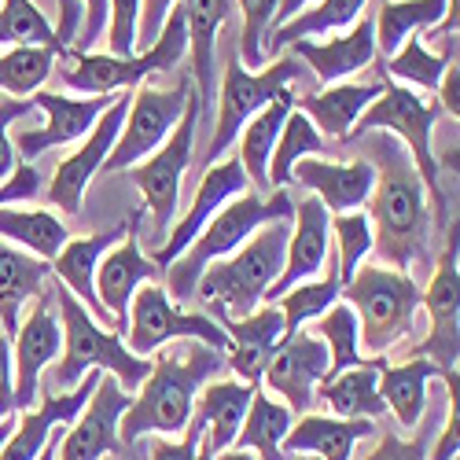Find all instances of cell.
<instances>
[{
  "label": "cell",
  "instance_id": "cell-1",
  "mask_svg": "<svg viewBox=\"0 0 460 460\" xmlns=\"http://www.w3.org/2000/svg\"><path fill=\"white\" fill-rule=\"evenodd\" d=\"M184 342L188 347L181 350H159L147 379L137 387V398H129V409L119 420V442L126 449L144 435L181 438L196 409V394L225 372V350H214L196 339Z\"/></svg>",
  "mask_w": 460,
  "mask_h": 460
},
{
  "label": "cell",
  "instance_id": "cell-2",
  "mask_svg": "<svg viewBox=\"0 0 460 460\" xmlns=\"http://www.w3.org/2000/svg\"><path fill=\"white\" fill-rule=\"evenodd\" d=\"M368 163L376 166V184L365 203L372 221V251L383 258V265L409 273L412 261L428 251V188L409 151L391 137L376 140V159Z\"/></svg>",
  "mask_w": 460,
  "mask_h": 460
},
{
  "label": "cell",
  "instance_id": "cell-3",
  "mask_svg": "<svg viewBox=\"0 0 460 460\" xmlns=\"http://www.w3.org/2000/svg\"><path fill=\"white\" fill-rule=\"evenodd\" d=\"M295 214V199L288 196L284 188L270 191V196H261V191H243V196L236 199H228L210 221L207 228L188 243V251L181 258H173L166 270H163V280H166V295L184 305L196 298V284L203 277L207 265L228 258L233 251H240L261 225H270V221H291Z\"/></svg>",
  "mask_w": 460,
  "mask_h": 460
},
{
  "label": "cell",
  "instance_id": "cell-4",
  "mask_svg": "<svg viewBox=\"0 0 460 460\" xmlns=\"http://www.w3.org/2000/svg\"><path fill=\"white\" fill-rule=\"evenodd\" d=\"M56 310H59V324H63V350L52 361V376H49V394H63L74 391L89 372H107L119 379L122 391H137L151 372V358H137L126 350V339L119 332L103 328L100 321H93V314L74 298L63 284H56Z\"/></svg>",
  "mask_w": 460,
  "mask_h": 460
},
{
  "label": "cell",
  "instance_id": "cell-5",
  "mask_svg": "<svg viewBox=\"0 0 460 460\" xmlns=\"http://www.w3.org/2000/svg\"><path fill=\"white\" fill-rule=\"evenodd\" d=\"M288 233H291V221H270L240 251L207 265L196 284V298L203 302V314H210L217 324L254 314L265 302L270 284L284 270Z\"/></svg>",
  "mask_w": 460,
  "mask_h": 460
},
{
  "label": "cell",
  "instance_id": "cell-6",
  "mask_svg": "<svg viewBox=\"0 0 460 460\" xmlns=\"http://www.w3.org/2000/svg\"><path fill=\"white\" fill-rule=\"evenodd\" d=\"M358 317V342L365 358H383L409 335L416 310L424 302V288L412 273L391 270V265L365 261L339 295Z\"/></svg>",
  "mask_w": 460,
  "mask_h": 460
},
{
  "label": "cell",
  "instance_id": "cell-7",
  "mask_svg": "<svg viewBox=\"0 0 460 460\" xmlns=\"http://www.w3.org/2000/svg\"><path fill=\"white\" fill-rule=\"evenodd\" d=\"M310 78L305 66L295 59V56H280L273 59L270 66L261 70H247L236 56V49L228 52V63H225V74H221V93H217V126L210 133V144L203 151V170L221 163L225 151L236 144L240 129L254 119V114L270 103L280 89H291L295 82Z\"/></svg>",
  "mask_w": 460,
  "mask_h": 460
},
{
  "label": "cell",
  "instance_id": "cell-8",
  "mask_svg": "<svg viewBox=\"0 0 460 460\" xmlns=\"http://www.w3.org/2000/svg\"><path fill=\"white\" fill-rule=\"evenodd\" d=\"M188 52V30H184V8L177 4L166 15V26L159 33V41L140 56L119 59V56H96V52H74L66 49V70L63 82L70 93L82 96H114V93H133L137 85H144V78L159 70H170L181 56Z\"/></svg>",
  "mask_w": 460,
  "mask_h": 460
},
{
  "label": "cell",
  "instance_id": "cell-9",
  "mask_svg": "<svg viewBox=\"0 0 460 460\" xmlns=\"http://www.w3.org/2000/svg\"><path fill=\"white\" fill-rule=\"evenodd\" d=\"M438 103H428L420 93L394 85L387 78L383 93L365 107V114L358 119V126L350 129V137H365V133H394L398 144L409 151V159L424 181L428 196L438 199V159H435V147H431V129L438 122ZM347 137V140H350Z\"/></svg>",
  "mask_w": 460,
  "mask_h": 460
},
{
  "label": "cell",
  "instance_id": "cell-10",
  "mask_svg": "<svg viewBox=\"0 0 460 460\" xmlns=\"http://www.w3.org/2000/svg\"><path fill=\"white\" fill-rule=\"evenodd\" d=\"M122 339H126V350L137 358H151L166 350L173 339H196L214 350H228L225 328L203 310H181L163 284H144L133 295Z\"/></svg>",
  "mask_w": 460,
  "mask_h": 460
},
{
  "label": "cell",
  "instance_id": "cell-11",
  "mask_svg": "<svg viewBox=\"0 0 460 460\" xmlns=\"http://www.w3.org/2000/svg\"><path fill=\"white\" fill-rule=\"evenodd\" d=\"M199 119H203V111H199V96H196L188 103V111L181 114L177 129L166 137V144L151 151L144 163L122 170L140 188L144 210L151 214V225H155V240L159 243L173 228V214H177V203H181V181H184V173L191 166V147H196Z\"/></svg>",
  "mask_w": 460,
  "mask_h": 460
},
{
  "label": "cell",
  "instance_id": "cell-12",
  "mask_svg": "<svg viewBox=\"0 0 460 460\" xmlns=\"http://www.w3.org/2000/svg\"><path fill=\"white\" fill-rule=\"evenodd\" d=\"M191 100H196V85H191L188 74L173 89L137 85L133 100H129V114L122 122V133H119V140H114L100 173H122V170L144 163L151 151L166 144V137L177 129L181 114L188 111Z\"/></svg>",
  "mask_w": 460,
  "mask_h": 460
},
{
  "label": "cell",
  "instance_id": "cell-13",
  "mask_svg": "<svg viewBox=\"0 0 460 460\" xmlns=\"http://www.w3.org/2000/svg\"><path fill=\"white\" fill-rule=\"evenodd\" d=\"M129 100H133V93H119V96H114V103L100 114L96 126L85 133L82 147L74 151V155H66V159L56 166L52 181L45 184L49 203L59 207L63 214H70V217H74V214H82L85 188H89V181L103 170V163H107V155H111L114 140H119L122 122H126V114H129Z\"/></svg>",
  "mask_w": 460,
  "mask_h": 460
},
{
  "label": "cell",
  "instance_id": "cell-14",
  "mask_svg": "<svg viewBox=\"0 0 460 460\" xmlns=\"http://www.w3.org/2000/svg\"><path fill=\"white\" fill-rule=\"evenodd\" d=\"M428 310V339L420 342V350L412 358H428L431 365H438L442 372H456V358H460V270H456V225L446 236V251L435 265V277L424 291Z\"/></svg>",
  "mask_w": 460,
  "mask_h": 460
},
{
  "label": "cell",
  "instance_id": "cell-15",
  "mask_svg": "<svg viewBox=\"0 0 460 460\" xmlns=\"http://www.w3.org/2000/svg\"><path fill=\"white\" fill-rule=\"evenodd\" d=\"M324 376H328V347L314 332L302 328L277 347V354L261 372V383L265 394L280 398L291 409V416H302L317 405V383Z\"/></svg>",
  "mask_w": 460,
  "mask_h": 460
},
{
  "label": "cell",
  "instance_id": "cell-16",
  "mask_svg": "<svg viewBox=\"0 0 460 460\" xmlns=\"http://www.w3.org/2000/svg\"><path fill=\"white\" fill-rule=\"evenodd\" d=\"M114 96H63V93L37 89L30 100H33L37 111L49 114V126L45 129H22V133L12 137L19 163H33L37 155H45V151H52V147L85 140V133L96 126L100 114L114 103Z\"/></svg>",
  "mask_w": 460,
  "mask_h": 460
},
{
  "label": "cell",
  "instance_id": "cell-17",
  "mask_svg": "<svg viewBox=\"0 0 460 460\" xmlns=\"http://www.w3.org/2000/svg\"><path fill=\"white\" fill-rule=\"evenodd\" d=\"M144 214H147V210L137 207L129 217H122V221H114V225L100 228V233H93V236H82V240H74V236H70V240L63 243V251L49 261V265H52V277L85 305V310L93 314V321L100 317V324L111 328V332H114V321L107 317V310L100 305V295H96V270H100L103 254H107L114 243H119L133 225L144 221Z\"/></svg>",
  "mask_w": 460,
  "mask_h": 460
},
{
  "label": "cell",
  "instance_id": "cell-18",
  "mask_svg": "<svg viewBox=\"0 0 460 460\" xmlns=\"http://www.w3.org/2000/svg\"><path fill=\"white\" fill-rule=\"evenodd\" d=\"M15 339V409H33L41 398V372L52 368V361L63 350V324H59V310L49 302V295H41V302L30 305V314L19 321Z\"/></svg>",
  "mask_w": 460,
  "mask_h": 460
},
{
  "label": "cell",
  "instance_id": "cell-19",
  "mask_svg": "<svg viewBox=\"0 0 460 460\" xmlns=\"http://www.w3.org/2000/svg\"><path fill=\"white\" fill-rule=\"evenodd\" d=\"M129 409V391L119 387L114 376H100L93 398L85 402L82 416L70 424V431L56 446V460H103L119 453V420Z\"/></svg>",
  "mask_w": 460,
  "mask_h": 460
},
{
  "label": "cell",
  "instance_id": "cell-20",
  "mask_svg": "<svg viewBox=\"0 0 460 460\" xmlns=\"http://www.w3.org/2000/svg\"><path fill=\"white\" fill-rule=\"evenodd\" d=\"M247 188H251V181H247L240 159H221V163L207 166V170H203V181H199V188H196V196H191V203H188V210H184V217L166 233V240L159 243V251H155V258H151V261H155L159 270H166V265H170L173 258H181V254L188 251V243L203 233L207 221H210L228 199L243 196Z\"/></svg>",
  "mask_w": 460,
  "mask_h": 460
},
{
  "label": "cell",
  "instance_id": "cell-21",
  "mask_svg": "<svg viewBox=\"0 0 460 460\" xmlns=\"http://www.w3.org/2000/svg\"><path fill=\"white\" fill-rule=\"evenodd\" d=\"M151 280H163V270L155 261H151L140 247V225H133L129 233L114 243L103 261H100V270H96V295H100V305L107 310V317L114 321V332H126V317H129V302L133 295L151 284Z\"/></svg>",
  "mask_w": 460,
  "mask_h": 460
},
{
  "label": "cell",
  "instance_id": "cell-22",
  "mask_svg": "<svg viewBox=\"0 0 460 460\" xmlns=\"http://www.w3.org/2000/svg\"><path fill=\"white\" fill-rule=\"evenodd\" d=\"M100 376H103L100 368L89 372V376L78 383V387H74V391H63V394H49V391H41V405L22 409L15 431L8 435L4 449H0V460H37V456H41L45 446L52 442L56 428H70L74 420L82 416V409H85V402L93 398Z\"/></svg>",
  "mask_w": 460,
  "mask_h": 460
},
{
  "label": "cell",
  "instance_id": "cell-23",
  "mask_svg": "<svg viewBox=\"0 0 460 460\" xmlns=\"http://www.w3.org/2000/svg\"><path fill=\"white\" fill-rule=\"evenodd\" d=\"M328 221L332 214L324 210V203L317 196H305L295 203L291 214V233H288V254H284V270L280 277L265 291V302H277L288 288L302 284V280H317V273L328 261Z\"/></svg>",
  "mask_w": 460,
  "mask_h": 460
},
{
  "label": "cell",
  "instance_id": "cell-24",
  "mask_svg": "<svg viewBox=\"0 0 460 460\" xmlns=\"http://www.w3.org/2000/svg\"><path fill=\"white\" fill-rule=\"evenodd\" d=\"M288 49L302 66L314 70L321 85H335L339 78H350V74H361L376 63V22L358 19L347 33H332L328 41L302 37V41H291Z\"/></svg>",
  "mask_w": 460,
  "mask_h": 460
},
{
  "label": "cell",
  "instance_id": "cell-25",
  "mask_svg": "<svg viewBox=\"0 0 460 460\" xmlns=\"http://www.w3.org/2000/svg\"><path fill=\"white\" fill-rule=\"evenodd\" d=\"M221 328L228 335L225 368L240 383H247V387H258L265 365H270V358L284 342V314L277 305L261 302L254 314H247L240 321H221Z\"/></svg>",
  "mask_w": 460,
  "mask_h": 460
},
{
  "label": "cell",
  "instance_id": "cell-26",
  "mask_svg": "<svg viewBox=\"0 0 460 460\" xmlns=\"http://www.w3.org/2000/svg\"><path fill=\"white\" fill-rule=\"evenodd\" d=\"M291 181H298L305 191H314L328 214H347L368 203L372 184H376V166L368 159L335 163V159L314 155V159L295 163Z\"/></svg>",
  "mask_w": 460,
  "mask_h": 460
},
{
  "label": "cell",
  "instance_id": "cell-27",
  "mask_svg": "<svg viewBox=\"0 0 460 460\" xmlns=\"http://www.w3.org/2000/svg\"><path fill=\"white\" fill-rule=\"evenodd\" d=\"M184 30H188V63L191 85L199 96V111L207 114L217 100V33L233 15V0H181Z\"/></svg>",
  "mask_w": 460,
  "mask_h": 460
},
{
  "label": "cell",
  "instance_id": "cell-28",
  "mask_svg": "<svg viewBox=\"0 0 460 460\" xmlns=\"http://www.w3.org/2000/svg\"><path fill=\"white\" fill-rule=\"evenodd\" d=\"M431 379H442L449 394L456 398V372H442L438 365H431L428 358H409L402 365H383L379 368V398L394 412V420L412 431L420 420H424V409H428V383Z\"/></svg>",
  "mask_w": 460,
  "mask_h": 460
},
{
  "label": "cell",
  "instance_id": "cell-29",
  "mask_svg": "<svg viewBox=\"0 0 460 460\" xmlns=\"http://www.w3.org/2000/svg\"><path fill=\"white\" fill-rule=\"evenodd\" d=\"M376 431L372 420H339V416H317L302 412L291 431L284 435L280 449L288 460L295 456H317V460H350L354 446Z\"/></svg>",
  "mask_w": 460,
  "mask_h": 460
},
{
  "label": "cell",
  "instance_id": "cell-30",
  "mask_svg": "<svg viewBox=\"0 0 460 460\" xmlns=\"http://www.w3.org/2000/svg\"><path fill=\"white\" fill-rule=\"evenodd\" d=\"M387 78L379 82H361V85H350V82H335V85H324L321 93H305V96H295V107L314 122V129L328 140H347L350 129L358 126V119L365 114V107L383 93Z\"/></svg>",
  "mask_w": 460,
  "mask_h": 460
},
{
  "label": "cell",
  "instance_id": "cell-31",
  "mask_svg": "<svg viewBox=\"0 0 460 460\" xmlns=\"http://www.w3.org/2000/svg\"><path fill=\"white\" fill-rule=\"evenodd\" d=\"M251 394H254V387H247V383H240V379H210L207 387L196 394V409H191V416L203 424V442L214 453H225V449L236 446Z\"/></svg>",
  "mask_w": 460,
  "mask_h": 460
},
{
  "label": "cell",
  "instance_id": "cell-32",
  "mask_svg": "<svg viewBox=\"0 0 460 460\" xmlns=\"http://www.w3.org/2000/svg\"><path fill=\"white\" fill-rule=\"evenodd\" d=\"M52 277V265L33 258L30 251L0 240V332L8 339L19 332L26 302L41 295V288Z\"/></svg>",
  "mask_w": 460,
  "mask_h": 460
},
{
  "label": "cell",
  "instance_id": "cell-33",
  "mask_svg": "<svg viewBox=\"0 0 460 460\" xmlns=\"http://www.w3.org/2000/svg\"><path fill=\"white\" fill-rule=\"evenodd\" d=\"M387 365V358H368L358 368L324 376L317 383V402L332 409L339 420H376L387 412L379 398V368Z\"/></svg>",
  "mask_w": 460,
  "mask_h": 460
},
{
  "label": "cell",
  "instance_id": "cell-34",
  "mask_svg": "<svg viewBox=\"0 0 460 460\" xmlns=\"http://www.w3.org/2000/svg\"><path fill=\"white\" fill-rule=\"evenodd\" d=\"M295 107V93L291 89H280L270 103H265L254 119L240 129V166L247 173V181L254 184V191H261V196H270V159H273V147H277V137H280V126L284 119L291 114Z\"/></svg>",
  "mask_w": 460,
  "mask_h": 460
},
{
  "label": "cell",
  "instance_id": "cell-35",
  "mask_svg": "<svg viewBox=\"0 0 460 460\" xmlns=\"http://www.w3.org/2000/svg\"><path fill=\"white\" fill-rule=\"evenodd\" d=\"M449 0H383L376 22V56H394L412 33H428L446 19Z\"/></svg>",
  "mask_w": 460,
  "mask_h": 460
},
{
  "label": "cell",
  "instance_id": "cell-36",
  "mask_svg": "<svg viewBox=\"0 0 460 460\" xmlns=\"http://www.w3.org/2000/svg\"><path fill=\"white\" fill-rule=\"evenodd\" d=\"M291 424H295L291 409L284 402H273V394H265V391L254 387L251 405H247V416H243V428H240L233 449H247L258 460H288L284 449H280V442L291 431Z\"/></svg>",
  "mask_w": 460,
  "mask_h": 460
},
{
  "label": "cell",
  "instance_id": "cell-37",
  "mask_svg": "<svg viewBox=\"0 0 460 460\" xmlns=\"http://www.w3.org/2000/svg\"><path fill=\"white\" fill-rule=\"evenodd\" d=\"M368 0H317L314 8L298 12L295 19H288L284 26H277L270 37H265V59H277L280 49H288L291 41H302V37H317V33H339V30H350L361 12H365Z\"/></svg>",
  "mask_w": 460,
  "mask_h": 460
},
{
  "label": "cell",
  "instance_id": "cell-38",
  "mask_svg": "<svg viewBox=\"0 0 460 460\" xmlns=\"http://www.w3.org/2000/svg\"><path fill=\"white\" fill-rule=\"evenodd\" d=\"M0 240H8L33 258L52 261L63 243L70 240V228L49 214V210H19V207H0Z\"/></svg>",
  "mask_w": 460,
  "mask_h": 460
},
{
  "label": "cell",
  "instance_id": "cell-39",
  "mask_svg": "<svg viewBox=\"0 0 460 460\" xmlns=\"http://www.w3.org/2000/svg\"><path fill=\"white\" fill-rule=\"evenodd\" d=\"M328 277L324 280H302V284H295V288H288L273 305L284 314V339L288 335H295V332H302L310 321H317L321 314H328L332 305L339 302V295H342V280H339V270H335V258L328 254Z\"/></svg>",
  "mask_w": 460,
  "mask_h": 460
},
{
  "label": "cell",
  "instance_id": "cell-40",
  "mask_svg": "<svg viewBox=\"0 0 460 460\" xmlns=\"http://www.w3.org/2000/svg\"><path fill=\"white\" fill-rule=\"evenodd\" d=\"M453 59H456V45H449L446 52H431L424 37L412 33L409 41L387 59V74L394 78V85H405L412 93H435Z\"/></svg>",
  "mask_w": 460,
  "mask_h": 460
},
{
  "label": "cell",
  "instance_id": "cell-41",
  "mask_svg": "<svg viewBox=\"0 0 460 460\" xmlns=\"http://www.w3.org/2000/svg\"><path fill=\"white\" fill-rule=\"evenodd\" d=\"M328 151V140L314 129V122L305 119L298 107H291V114L280 126V137H277V147H273V159H270V188H284L291 181V170L295 163L302 159H314V155H324Z\"/></svg>",
  "mask_w": 460,
  "mask_h": 460
},
{
  "label": "cell",
  "instance_id": "cell-42",
  "mask_svg": "<svg viewBox=\"0 0 460 460\" xmlns=\"http://www.w3.org/2000/svg\"><path fill=\"white\" fill-rule=\"evenodd\" d=\"M59 49L49 45H19L12 52L0 56V93L15 96V100H30L52 78Z\"/></svg>",
  "mask_w": 460,
  "mask_h": 460
},
{
  "label": "cell",
  "instance_id": "cell-43",
  "mask_svg": "<svg viewBox=\"0 0 460 460\" xmlns=\"http://www.w3.org/2000/svg\"><path fill=\"white\" fill-rule=\"evenodd\" d=\"M314 335L328 347V376L358 368V365L368 361L361 354V342H358V317H354V310L342 298L332 305L328 314L317 317V332Z\"/></svg>",
  "mask_w": 460,
  "mask_h": 460
},
{
  "label": "cell",
  "instance_id": "cell-44",
  "mask_svg": "<svg viewBox=\"0 0 460 460\" xmlns=\"http://www.w3.org/2000/svg\"><path fill=\"white\" fill-rule=\"evenodd\" d=\"M328 240H335V270L342 288L350 284V277L365 265L372 254V221L365 210H347V214H332L328 221Z\"/></svg>",
  "mask_w": 460,
  "mask_h": 460
},
{
  "label": "cell",
  "instance_id": "cell-45",
  "mask_svg": "<svg viewBox=\"0 0 460 460\" xmlns=\"http://www.w3.org/2000/svg\"><path fill=\"white\" fill-rule=\"evenodd\" d=\"M0 45H49L66 52L56 41L52 19L33 4V0H0Z\"/></svg>",
  "mask_w": 460,
  "mask_h": 460
},
{
  "label": "cell",
  "instance_id": "cell-46",
  "mask_svg": "<svg viewBox=\"0 0 460 460\" xmlns=\"http://www.w3.org/2000/svg\"><path fill=\"white\" fill-rule=\"evenodd\" d=\"M243 12V30H240V63L247 70H261L265 66V37L273 33V19L280 0H236Z\"/></svg>",
  "mask_w": 460,
  "mask_h": 460
},
{
  "label": "cell",
  "instance_id": "cell-47",
  "mask_svg": "<svg viewBox=\"0 0 460 460\" xmlns=\"http://www.w3.org/2000/svg\"><path fill=\"white\" fill-rule=\"evenodd\" d=\"M137 26H140V0H107V49H111V56H119V59L137 56Z\"/></svg>",
  "mask_w": 460,
  "mask_h": 460
},
{
  "label": "cell",
  "instance_id": "cell-48",
  "mask_svg": "<svg viewBox=\"0 0 460 460\" xmlns=\"http://www.w3.org/2000/svg\"><path fill=\"white\" fill-rule=\"evenodd\" d=\"M33 111H37L33 100H15V96L0 100V181H8L12 170L19 166V155H15V144H12L8 129H12V122L26 119V114H33Z\"/></svg>",
  "mask_w": 460,
  "mask_h": 460
},
{
  "label": "cell",
  "instance_id": "cell-49",
  "mask_svg": "<svg viewBox=\"0 0 460 460\" xmlns=\"http://www.w3.org/2000/svg\"><path fill=\"white\" fill-rule=\"evenodd\" d=\"M41 191H45L41 170L30 166V163H19L8 181H0V207H15V203H26V199H37Z\"/></svg>",
  "mask_w": 460,
  "mask_h": 460
},
{
  "label": "cell",
  "instance_id": "cell-50",
  "mask_svg": "<svg viewBox=\"0 0 460 460\" xmlns=\"http://www.w3.org/2000/svg\"><path fill=\"white\" fill-rule=\"evenodd\" d=\"M181 4V0H140V26H137V56L147 52L159 41V33L166 26V15Z\"/></svg>",
  "mask_w": 460,
  "mask_h": 460
},
{
  "label": "cell",
  "instance_id": "cell-51",
  "mask_svg": "<svg viewBox=\"0 0 460 460\" xmlns=\"http://www.w3.org/2000/svg\"><path fill=\"white\" fill-rule=\"evenodd\" d=\"M199 442H203V424L191 416L184 435L177 442H170V438H155V442H151V460H196Z\"/></svg>",
  "mask_w": 460,
  "mask_h": 460
},
{
  "label": "cell",
  "instance_id": "cell-52",
  "mask_svg": "<svg viewBox=\"0 0 460 460\" xmlns=\"http://www.w3.org/2000/svg\"><path fill=\"white\" fill-rule=\"evenodd\" d=\"M365 460H428V442L424 438H398V435H383L379 446Z\"/></svg>",
  "mask_w": 460,
  "mask_h": 460
},
{
  "label": "cell",
  "instance_id": "cell-53",
  "mask_svg": "<svg viewBox=\"0 0 460 460\" xmlns=\"http://www.w3.org/2000/svg\"><path fill=\"white\" fill-rule=\"evenodd\" d=\"M15 361H12V339L0 332V420L15 416Z\"/></svg>",
  "mask_w": 460,
  "mask_h": 460
},
{
  "label": "cell",
  "instance_id": "cell-54",
  "mask_svg": "<svg viewBox=\"0 0 460 460\" xmlns=\"http://www.w3.org/2000/svg\"><path fill=\"white\" fill-rule=\"evenodd\" d=\"M82 4H85V22H82L78 41L70 45L74 52H89L100 41V33L107 30V0H82Z\"/></svg>",
  "mask_w": 460,
  "mask_h": 460
},
{
  "label": "cell",
  "instance_id": "cell-55",
  "mask_svg": "<svg viewBox=\"0 0 460 460\" xmlns=\"http://www.w3.org/2000/svg\"><path fill=\"white\" fill-rule=\"evenodd\" d=\"M82 22H85V4L82 0H59V19H56V41L63 49H70L74 41H78L82 33Z\"/></svg>",
  "mask_w": 460,
  "mask_h": 460
},
{
  "label": "cell",
  "instance_id": "cell-56",
  "mask_svg": "<svg viewBox=\"0 0 460 460\" xmlns=\"http://www.w3.org/2000/svg\"><path fill=\"white\" fill-rule=\"evenodd\" d=\"M456 453H460V416H456V402H449L446 428H442L435 449L428 453V460H456Z\"/></svg>",
  "mask_w": 460,
  "mask_h": 460
},
{
  "label": "cell",
  "instance_id": "cell-57",
  "mask_svg": "<svg viewBox=\"0 0 460 460\" xmlns=\"http://www.w3.org/2000/svg\"><path fill=\"white\" fill-rule=\"evenodd\" d=\"M435 93H438V111L453 114V122H456V114H460V66H456V59L446 66Z\"/></svg>",
  "mask_w": 460,
  "mask_h": 460
},
{
  "label": "cell",
  "instance_id": "cell-58",
  "mask_svg": "<svg viewBox=\"0 0 460 460\" xmlns=\"http://www.w3.org/2000/svg\"><path fill=\"white\" fill-rule=\"evenodd\" d=\"M317 0H280V8H277V19H273V30L277 26H284L288 19H295L298 12H305V8H314Z\"/></svg>",
  "mask_w": 460,
  "mask_h": 460
},
{
  "label": "cell",
  "instance_id": "cell-59",
  "mask_svg": "<svg viewBox=\"0 0 460 460\" xmlns=\"http://www.w3.org/2000/svg\"><path fill=\"white\" fill-rule=\"evenodd\" d=\"M214 460H258V456L247 449H225V453H214Z\"/></svg>",
  "mask_w": 460,
  "mask_h": 460
},
{
  "label": "cell",
  "instance_id": "cell-60",
  "mask_svg": "<svg viewBox=\"0 0 460 460\" xmlns=\"http://www.w3.org/2000/svg\"><path fill=\"white\" fill-rule=\"evenodd\" d=\"M15 431V416H8V420H0V449H4V442H8V435Z\"/></svg>",
  "mask_w": 460,
  "mask_h": 460
},
{
  "label": "cell",
  "instance_id": "cell-61",
  "mask_svg": "<svg viewBox=\"0 0 460 460\" xmlns=\"http://www.w3.org/2000/svg\"><path fill=\"white\" fill-rule=\"evenodd\" d=\"M59 438H63V435H52V442L45 446V453L37 456V460H56V446H59Z\"/></svg>",
  "mask_w": 460,
  "mask_h": 460
},
{
  "label": "cell",
  "instance_id": "cell-62",
  "mask_svg": "<svg viewBox=\"0 0 460 460\" xmlns=\"http://www.w3.org/2000/svg\"><path fill=\"white\" fill-rule=\"evenodd\" d=\"M302 460H317V456H302Z\"/></svg>",
  "mask_w": 460,
  "mask_h": 460
}]
</instances>
